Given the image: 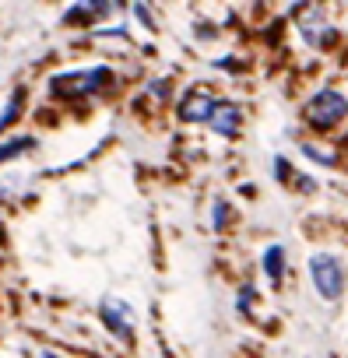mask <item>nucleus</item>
Segmentation results:
<instances>
[{"label": "nucleus", "mask_w": 348, "mask_h": 358, "mask_svg": "<svg viewBox=\"0 0 348 358\" xmlns=\"http://www.w3.org/2000/svg\"><path fill=\"white\" fill-rule=\"evenodd\" d=\"M264 271H267L271 281H281V274H285V250L281 246H267L264 250Z\"/></svg>", "instance_id": "obj_8"}, {"label": "nucleus", "mask_w": 348, "mask_h": 358, "mask_svg": "<svg viewBox=\"0 0 348 358\" xmlns=\"http://www.w3.org/2000/svg\"><path fill=\"white\" fill-rule=\"evenodd\" d=\"M22 99H25V92H22V88H18V92H15V95L8 99L4 113H0V130H8V123H11V120H15V116L22 113Z\"/></svg>", "instance_id": "obj_10"}, {"label": "nucleus", "mask_w": 348, "mask_h": 358, "mask_svg": "<svg viewBox=\"0 0 348 358\" xmlns=\"http://www.w3.org/2000/svg\"><path fill=\"white\" fill-rule=\"evenodd\" d=\"M99 313H102V323H106L116 337H130V330H134V316H130V309H127L123 302L106 299V302L99 306Z\"/></svg>", "instance_id": "obj_6"}, {"label": "nucleus", "mask_w": 348, "mask_h": 358, "mask_svg": "<svg viewBox=\"0 0 348 358\" xmlns=\"http://www.w3.org/2000/svg\"><path fill=\"white\" fill-rule=\"evenodd\" d=\"M299 32H302V39L309 43V46H330L334 43V29L327 25V18L323 15H299Z\"/></svg>", "instance_id": "obj_5"}, {"label": "nucleus", "mask_w": 348, "mask_h": 358, "mask_svg": "<svg viewBox=\"0 0 348 358\" xmlns=\"http://www.w3.org/2000/svg\"><path fill=\"white\" fill-rule=\"evenodd\" d=\"M211 127H215V134H222V137H236V130H239V109H236L232 102H218V109H215V116H211Z\"/></svg>", "instance_id": "obj_7"}, {"label": "nucleus", "mask_w": 348, "mask_h": 358, "mask_svg": "<svg viewBox=\"0 0 348 358\" xmlns=\"http://www.w3.org/2000/svg\"><path fill=\"white\" fill-rule=\"evenodd\" d=\"M309 281H313L320 299H327V302L341 299V292H344V267H341V260L330 257V253L309 257Z\"/></svg>", "instance_id": "obj_2"}, {"label": "nucleus", "mask_w": 348, "mask_h": 358, "mask_svg": "<svg viewBox=\"0 0 348 358\" xmlns=\"http://www.w3.org/2000/svg\"><path fill=\"white\" fill-rule=\"evenodd\" d=\"M109 81V71L106 67H88V71H67V74H57L50 81V92L60 95V99H85L99 88H106Z\"/></svg>", "instance_id": "obj_1"}, {"label": "nucleus", "mask_w": 348, "mask_h": 358, "mask_svg": "<svg viewBox=\"0 0 348 358\" xmlns=\"http://www.w3.org/2000/svg\"><path fill=\"white\" fill-rule=\"evenodd\" d=\"M215 109H218V99L211 95V92H190L183 102H180V120L183 123H211V116H215Z\"/></svg>", "instance_id": "obj_4"}, {"label": "nucleus", "mask_w": 348, "mask_h": 358, "mask_svg": "<svg viewBox=\"0 0 348 358\" xmlns=\"http://www.w3.org/2000/svg\"><path fill=\"white\" fill-rule=\"evenodd\" d=\"M29 148H36L32 137H15V141H8V144H0V162H8V158H15L18 151H29Z\"/></svg>", "instance_id": "obj_9"}, {"label": "nucleus", "mask_w": 348, "mask_h": 358, "mask_svg": "<svg viewBox=\"0 0 348 358\" xmlns=\"http://www.w3.org/2000/svg\"><path fill=\"white\" fill-rule=\"evenodd\" d=\"M225 211H229L225 204H215V229H222V225H225Z\"/></svg>", "instance_id": "obj_12"}, {"label": "nucleus", "mask_w": 348, "mask_h": 358, "mask_svg": "<svg viewBox=\"0 0 348 358\" xmlns=\"http://www.w3.org/2000/svg\"><path fill=\"white\" fill-rule=\"evenodd\" d=\"M302 151L313 158V162H323V165H334V155L330 151H320V148H313V144H302Z\"/></svg>", "instance_id": "obj_11"}, {"label": "nucleus", "mask_w": 348, "mask_h": 358, "mask_svg": "<svg viewBox=\"0 0 348 358\" xmlns=\"http://www.w3.org/2000/svg\"><path fill=\"white\" fill-rule=\"evenodd\" d=\"M344 116H348V99H344L341 92H334V88L320 92V95L309 99V106H306V120H309V127H316V130H330V127L341 123Z\"/></svg>", "instance_id": "obj_3"}]
</instances>
